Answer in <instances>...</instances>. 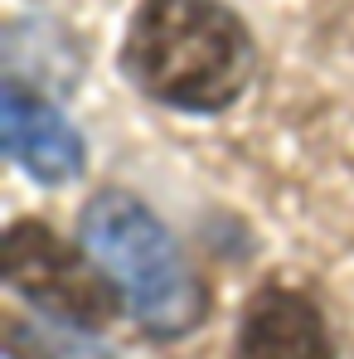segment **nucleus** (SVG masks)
<instances>
[{
  "instance_id": "nucleus-1",
  "label": "nucleus",
  "mask_w": 354,
  "mask_h": 359,
  "mask_svg": "<svg viewBox=\"0 0 354 359\" xmlns=\"http://www.w3.org/2000/svg\"><path fill=\"white\" fill-rule=\"evenodd\" d=\"M126 83L175 112H224L257 73V44L224 0H141L121 39Z\"/></svg>"
},
{
  "instance_id": "nucleus-2",
  "label": "nucleus",
  "mask_w": 354,
  "mask_h": 359,
  "mask_svg": "<svg viewBox=\"0 0 354 359\" xmlns=\"http://www.w3.org/2000/svg\"><path fill=\"white\" fill-rule=\"evenodd\" d=\"M83 248L112 277L121 306L136 325L156 340H179L204 325L209 292L189 267L175 233L131 194V189H97L83 204Z\"/></svg>"
},
{
  "instance_id": "nucleus-3",
  "label": "nucleus",
  "mask_w": 354,
  "mask_h": 359,
  "mask_svg": "<svg viewBox=\"0 0 354 359\" xmlns=\"http://www.w3.org/2000/svg\"><path fill=\"white\" fill-rule=\"evenodd\" d=\"M0 272L15 297H25L39 316L59 320L68 330H102L121 311V292L93 262V252L59 238L39 219H15L5 229Z\"/></svg>"
},
{
  "instance_id": "nucleus-4",
  "label": "nucleus",
  "mask_w": 354,
  "mask_h": 359,
  "mask_svg": "<svg viewBox=\"0 0 354 359\" xmlns=\"http://www.w3.org/2000/svg\"><path fill=\"white\" fill-rule=\"evenodd\" d=\"M0 146L39 184H68L73 175H83L88 161V146L73 131V121L20 78H5L0 88Z\"/></svg>"
},
{
  "instance_id": "nucleus-5",
  "label": "nucleus",
  "mask_w": 354,
  "mask_h": 359,
  "mask_svg": "<svg viewBox=\"0 0 354 359\" xmlns=\"http://www.w3.org/2000/svg\"><path fill=\"white\" fill-rule=\"evenodd\" d=\"M233 359H335L325 311L296 287H257L238 316Z\"/></svg>"
}]
</instances>
